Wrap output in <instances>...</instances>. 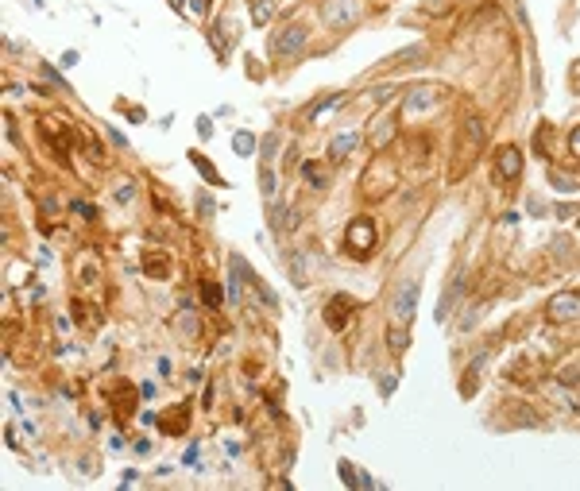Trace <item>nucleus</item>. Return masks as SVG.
I'll return each mask as SVG.
<instances>
[{
  "instance_id": "obj_1",
  "label": "nucleus",
  "mask_w": 580,
  "mask_h": 491,
  "mask_svg": "<svg viewBox=\"0 0 580 491\" xmlns=\"http://www.w3.org/2000/svg\"><path fill=\"white\" fill-rule=\"evenodd\" d=\"M364 16V0H325V23L329 28H352Z\"/></svg>"
},
{
  "instance_id": "obj_2",
  "label": "nucleus",
  "mask_w": 580,
  "mask_h": 491,
  "mask_svg": "<svg viewBox=\"0 0 580 491\" xmlns=\"http://www.w3.org/2000/svg\"><path fill=\"white\" fill-rule=\"evenodd\" d=\"M306 35H310V31H306L302 23H290V28H283L275 39H271V54H275V59H294L298 50L306 47Z\"/></svg>"
},
{
  "instance_id": "obj_3",
  "label": "nucleus",
  "mask_w": 580,
  "mask_h": 491,
  "mask_svg": "<svg viewBox=\"0 0 580 491\" xmlns=\"http://www.w3.org/2000/svg\"><path fill=\"white\" fill-rule=\"evenodd\" d=\"M414 310H418V283L406 279V283L394 290V298H391V314H394V321H399V325H410L414 321Z\"/></svg>"
},
{
  "instance_id": "obj_4",
  "label": "nucleus",
  "mask_w": 580,
  "mask_h": 491,
  "mask_svg": "<svg viewBox=\"0 0 580 491\" xmlns=\"http://www.w3.org/2000/svg\"><path fill=\"white\" fill-rule=\"evenodd\" d=\"M344 240H348V248H352L356 256H368L375 248V225L368 217H356L352 225H348V232H344Z\"/></svg>"
},
{
  "instance_id": "obj_5",
  "label": "nucleus",
  "mask_w": 580,
  "mask_h": 491,
  "mask_svg": "<svg viewBox=\"0 0 580 491\" xmlns=\"http://www.w3.org/2000/svg\"><path fill=\"white\" fill-rule=\"evenodd\" d=\"M550 321H577L580 317V294H557L550 298Z\"/></svg>"
},
{
  "instance_id": "obj_6",
  "label": "nucleus",
  "mask_w": 580,
  "mask_h": 491,
  "mask_svg": "<svg viewBox=\"0 0 580 491\" xmlns=\"http://www.w3.org/2000/svg\"><path fill=\"white\" fill-rule=\"evenodd\" d=\"M352 310H356V305H352V298H348V294L329 298V302H325V325H329V329H344V321H348Z\"/></svg>"
},
{
  "instance_id": "obj_7",
  "label": "nucleus",
  "mask_w": 580,
  "mask_h": 491,
  "mask_svg": "<svg viewBox=\"0 0 580 491\" xmlns=\"http://www.w3.org/2000/svg\"><path fill=\"white\" fill-rule=\"evenodd\" d=\"M495 170H499V178H519L522 174V151L519 148H499V155H495Z\"/></svg>"
},
{
  "instance_id": "obj_8",
  "label": "nucleus",
  "mask_w": 580,
  "mask_h": 491,
  "mask_svg": "<svg viewBox=\"0 0 580 491\" xmlns=\"http://www.w3.org/2000/svg\"><path fill=\"white\" fill-rule=\"evenodd\" d=\"M433 101H437V93H433L430 86H418V89H410V97H406V112H422V108H430Z\"/></svg>"
},
{
  "instance_id": "obj_9",
  "label": "nucleus",
  "mask_w": 580,
  "mask_h": 491,
  "mask_svg": "<svg viewBox=\"0 0 580 491\" xmlns=\"http://www.w3.org/2000/svg\"><path fill=\"white\" fill-rule=\"evenodd\" d=\"M344 105V93H329V97H321L317 105H310V112H306V120H321L325 112H333V108Z\"/></svg>"
},
{
  "instance_id": "obj_10",
  "label": "nucleus",
  "mask_w": 580,
  "mask_h": 491,
  "mask_svg": "<svg viewBox=\"0 0 580 491\" xmlns=\"http://www.w3.org/2000/svg\"><path fill=\"white\" fill-rule=\"evenodd\" d=\"M356 143H360V136H356V132H344V136H337L333 143H329V159H344L348 151L356 148Z\"/></svg>"
},
{
  "instance_id": "obj_11",
  "label": "nucleus",
  "mask_w": 580,
  "mask_h": 491,
  "mask_svg": "<svg viewBox=\"0 0 580 491\" xmlns=\"http://www.w3.org/2000/svg\"><path fill=\"white\" fill-rule=\"evenodd\" d=\"M275 16V0H252V23L267 28V20Z\"/></svg>"
},
{
  "instance_id": "obj_12",
  "label": "nucleus",
  "mask_w": 580,
  "mask_h": 491,
  "mask_svg": "<svg viewBox=\"0 0 580 491\" xmlns=\"http://www.w3.org/2000/svg\"><path fill=\"white\" fill-rule=\"evenodd\" d=\"M143 267H148L151 279H167L170 275V259L167 256H148V259H143Z\"/></svg>"
},
{
  "instance_id": "obj_13",
  "label": "nucleus",
  "mask_w": 580,
  "mask_h": 491,
  "mask_svg": "<svg viewBox=\"0 0 580 491\" xmlns=\"http://www.w3.org/2000/svg\"><path fill=\"white\" fill-rule=\"evenodd\" d=\"M457 290H464V283H461V275H457V279H452V283H449V290H445V298H441V305H437V317H441V321H445V317H449V305H452V294H457Z\"/></svg>"
},
{
  "instance_id": "obj_14",
  "label": "nucleus",
  "mask_w": 580,
  "mask_h": 491,
  "mask_svg": "<svg viewBox=\"0 0 580 491\" xmlns=\"http://www.w3.org/2000/svg\"><path fill=\"white\" fill-rule=\"evenodd\" d=\"M232 148H237V155H252L256 136H252V132H237V136H232Z\"/></svg>"
},
{
  "instance_id": "obj_15",
  "label": "nucleus",
  "mask_w": 580,
  "mask_h": 491,
  "mask_svg": "<svg viewBox=\"0 0 580 491\" xmlns=\"http://www.w3.org/2000/svg\"><path fill=\"white\" fill-rule=\"evenodd\" d=\"M387 344H391L394 352H403V348H406V325H399V329L391 325V333H387Z\"/></svg>"
},
{
  "instance_id": "obj_16",
  "label": "nucleus",
  "mask_w": 580,
  "mask_h": 491,
  "mask_svg": "<svg viewBox=\"0 0 580 491\" xmlns=\"http://www.w3.org/2000/svg\"><path fill=\"white\" fill-rule=\"evenodd\" d=\"M190 159H194V167H197V170H201V174H206V178H209V182H217V186H221V174H217V170H213V167H209L206 159H201V155H190Z\"/></svg>"
},
{
  "instance_id": "obj_17",
  "label": "nucleus",
  "mask_w": 580,
  "mask_h": 491,
  "mask_svg": "<svg viewBox=\"0 0 580 491\" xmlns=\"http://www.w3.org/2000/svg\"><path fill=\"white\" fill-rule=\"evenodd\" d=\"M201 298H206V305H221V290H217V283H201Z\"/></svg>"
},
{
  "instance_id": "obj_18",
  "label": "nucleus",
  "mask_w": 580,
  "mask_h": 491,
  "mask_svg": "<svg viewBox=\"0 0 580 491\" xmlns=\"http://www.w3.org/2000/svg\"><path fill=\"white\" fill-rule=\"evenodd\" d=\"M259 186H263V197H271V194H275V174H271V170H259Z\"/></svg>"
},
{
  "instance_id": "obj_19",
  "label": "nucleus",
  "mask_w": 580,
  "mask_h": 491,
  "mask_svg": "<svg viewBox=\"0 0 580 491\" xmlns=\"http://www.w3.org/2000/svg\"><path fill=\"white\" fill-rule=\"evenodd\" d=\"M302 174H306V178H310V186H317V190H321V186H325V178H321V170H317V167H314V163H306V167H302Z\"/></svg>"
},
{
  "instance_id": "obj_20",
  "label": "nucleus",
  "mask_w": 580,
  "mask_h": 491,
  "mask_svg": "<svg viewBox=\"0 0 580 491\" xmlns=\"http://www.w3.org/2000/svg\"><path fill=\"white\" fill-rule=\"evenodd\" d=\"M74 213H78V217H86V221H93V217H97V209H93V206H86V201H74Z\"/></svg>"
},
{
  "instance_id": "obj_21",
  "label": "nucleus",
  "mask_w": 580,
  "mask_h": 491,
  "mask_svg": "<svg viewBox=\"0 0 580 491\" xmlns=\"http://www.w3.org/2000/svg\"><path fill=\"white\" fill-rule=\"evenodd\" d=\"M569 151L580 159V128H572V136H569Z\"/></svg>"
},
{
  "instance_id": "obj_22",
  "label": "nucleus",
  "mask_w": 580,
  "mask_h": 491,
  "mask_svg": "<svg viewBox=\"0 0 580 491\" xmlns=\"http://www.w3.org/2000/svg\"><path fill=\"white\" fill-rule=\"evenodd\" d=\"M197 136H213V124H209V117L197 120Z\"/></svg>"
},
{
  "instance_id": "obj_23",
  "label": "nucleus",
  "mask_w": 580,
  "mask_h": 491,
  "mask_svg": "<svg viewBox=\"0 0 580 491\" xmlns=\"http://www.w3.org/2000/svg\"><path fill=\"white\" fill-rule=\"evenodd\" d=\"M577 410H580V399H577Z\"/></svg>"
}]
</instances>
